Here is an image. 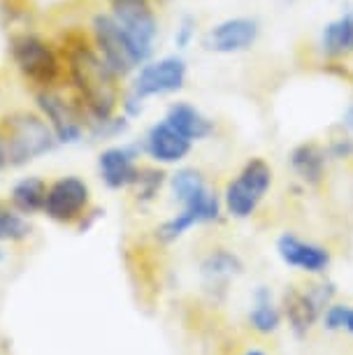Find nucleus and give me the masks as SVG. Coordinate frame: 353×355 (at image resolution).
I'll return each instance as SVG.
<instances>
[{"mask_svg":"<svg viewBox=\"0 0 353 355\" xmlns=\"http://www.w3.org/2000/svg\"><path fill=\"white\" fill-rule=\"evenodd\" d=\"M63 49V86L82 107L89 130L119 114L126 82L100 58L84 28H68L58 37Z\"/></svg>","mask_w":353,"mask_h":355,"instance_id":"f257e3e1","label":"nucleus"},{"mask_svg":"<svg viewBox=\"0 0 353 355\" xmlns=\"http://www.w3.org/2000/svg\"><path fill=\"white\" fill-rule=\"evenodd\" d=\"M168 189L179 202V211L172 214L156 227V239L163 244H172L189 234L193 227L216 223L223 214L221 196L212 189L203 170L193 165H179L168 177Z\"/></svg>","mask_w":353,"mask_h":355,"instance_id":"f03ea898","label":"nucleus"},{"mask_svg":"<svg viewBox=\"0 0 353 355\" xmlns=\"http://www.w3.org/2000/svg\"><path fill=\"white\" fill-rule=\"evenodd\" d=\"M5 51L12 70L31 93L63 86L65 65L58 37L46 35L37 28H17L8 35Z\"/></svg>","mask_w":353,"mask_h":355,"instance_id":"7ed1b4c3","label":"nucleus"},{"mask_svg":"<svg viewBox=\"0 0 353 355\" xmlns=\"http://www.w3.org/2000/svg\"><path fill=\"white\" fill-rule=\"evenodd\" d=\"M0 139L8 158V172L24 170L61 149L54 130L35 107H15L0 112Z\"/></svg>","mask_w":353,"mask_h":355,"instance_id":"20e7f679","label":"nucleus"},{"mask_svg":"<svg viewBox=\"0 0 353 355\" xmlns=\"http://www.w3.org/2000/svg\"><path fill=\"white\" fill-rule=\"evenodd\" d=\"M86 35H89L91 44L96 46L105 63L114 70V75L123 82H128L139 65L146 63L149 58L144 56L142 49L132 42L130 35L119 26L114 19L110 17L107 10H96L89 17L84 26Z\"/></svg>","mask_w":353,"mask_h":355,"instance_id":"39448f33","label":"nucleus"},{"mask_svg":"<svg viewBox=\"0 0 353 355\" xmlns=\"http://www.w3.org/2000/svg\"><path fill=\"white\" fill-rule=\"evenodd\" d=\"M272 182H275V170L268 160L261 156L249 158L237 170L235 177L225 184L221 196L223 211L237 220L251 218L270 193Z\"/></svg>","mask_w":353,"mask_h":355,"instance_id":"423d86ee","label":"nucleus"},{"mask_svg":"<svg viewBox=\"0 0 353 355\" xmlns=\"http://www.w3.org/2000/svg\"><path fill=\"white\" fill-rule=\"evenodd\" d=\"M31 100L40 116L49 123L54 130L58 146H77L89 139V123L82 112V107L75 103L65 86H56V89H42L33 91Z\"/></svg>","mask_w":353,"mask_h":355,"instance_id":"0eeeda50","label":"nucleus"},{"mask_svg":"<svg viewBox=\"0 0 353 355\" xmlns=\"http://www.w3.org/2000/svg\"><path fill=\"white\" fill-rule=\"evenodd\" d=\"M186 82H189V61L184 58V53L172 51L154 56L139 65L126 82V89L149 105V100L182 93Z\"/></svg>","mask_w":353,"mask_h":355,"instance_id":"6e6552de","label":"nucleus"},{"mask_svg":"<svg viewBox=\"0 0 353 355\" xmlns=\"http://www.w3.org/2000/svg\"><path fill=\"white\" fill-rule=\"evenodd\" d=\"M91 186L79 174H63L46 186L42 214L58 225H82L91 214Z\"/></svg>","mask_w":353,"mask_h":355,"instance_id":"1a4fd4ad","label":"nucleus"},{"mask_svg":"<svg viewBox=\"0 0 353 355\" xmlns=\"http://www.w3.org/2000/svg\"><path fill=\"white\" fill-rule=\"evenodd\" d=\"M156 3L158 0H107L105 8L146 58L156 56V44L161 37V17Z\"/></svg>","mask_w":353,"mask_h":355,"instance_id":"9d476101","label":"nucleus"},{"mask_svg":"<svg viewBox=\"0 0 353 355\" xmlns=\"http://www.w3.org/2000/svg\"><path fill=\"white\" fill-rule=\"evenodd\" d=\"M335 295H337L335 284L325 279L307 288L291 286L282 297V313L289 320L291 330L298 337H304L316 325V320H321L325 306L335 302Z\"/></svg>","mask_w":353,"mask_h":355,"instance_id":"9b49d317","label":"nucleus"},{"mask_svg":"<svg viewBox=\"0 0 353 355\" xmlns=\"http://www.w3.org/2000/svg\"><path fill=\"white\" fill-rule=\"evenodd\" d=\"M142 167V149L137 139H119L103 144L96 158L98 179L107 191H130Z\"/></svg>","mask_w":353,"mask_h":355,"instance_id":"f8f14e48","label":"nucleus"},{"mask_svg":"<svg viewBox=\"0 0 353 355\" xmlns=\"http://www.w3.org/2000/svg\"><path fill=\"white\" fill-rule=\"evenodd\" d=\"M258 37H261V24L256 17H225L203 33L200 44L207 53L237 56L254 49Z\"/></svg>","mask_w":353,"mask_h":355,"instance_id":"ddd939ff","label":"nucleus"},{"mask_svg":"<svg viewBox=\"0 0 353 355\" xmlns=\"http://www.w3.org/2000/svg\"><path fill=\"white\" fill-rule=\"evenodd\" d=\"M139 149H142V158L149 160L151 165L158 167H179L184 160L191 156L193 144L186 139L182 132H177L172 125L161 116L158 121L149 123L137 139Z\"/></svg>","mask_w":353,"mask_h":355,"instance_id":"4468645a","label":"nucleus"},{"mask_svg":"<svg viewBox=\"0 0 353 355\" xmlns=\"http://www.w3.org/2000/svg\"><path fill=\"white\" fill-rule=\"evenodd\" d=\"M277 256L286 267L304 272L309 277H323L332 263V253L323 244L298 237L295 232H282L277 237Z\"/></svg>","mask_w":353,"mask_h":355,"instance_id":"2eb2a0df","label":"nucleus"},{"mask_svg":"<svg viewBox=\"0 0 353 355\" xmlns=\"http://www.w3.org/2000/svg\"><path fill=\"white\" fill-rule=\"evenodd\" d=\"M163 119L168 121L177 132H182L186 139H191L193 144L207 142L214 137L216 132V121L207 116L198 105L189 103V100H175L165 107Z\"/></svg>","mask_w":353,"mask_h":355,"instance_id":"dca6fc26","label":"nucleus"},{"mask_svg":"<svg viewBox=\"0 0 353 355\" xmlns=\"http://www.w3.org/2000/svg\"><path fill=\"white\" fill-rule=\"evenodd\" d=\"M316 46L328 61H344L353 56V8L342 10L323 26Z\"/></svg>","mask_w":353,"mask_h":355,"instance_id":"f3484780","label":"nucleus"},{"mask_svg":"<svg viewBox=\"0 0 353 355\" xmlns=\"http://www.w3.org/2000/svg\"><path fill=\"white\" fill-rule=\"evenodd\" d=\"M328 151L318 142H300L289 153L291 170L304 186H321L328 172Z\"/></svg>","mask_w":353,"mask_h":355,"instance_id":"a211bd4d","label":"nucleus"},{"mask_svg":"<svg viewBox=\"0 0 353 355\" xmlns=\"http://www.w3.org/2000/svg\"><path fill=\"white\" fill-rule=\"evenodd\" d=\"M46 182L40 174H26V177H19L15 184L10 186L8 193V202L15 207L19 214L24 216H35V214H42L44 209V198H46Z\"/></svg>","mask_w":353,"mask_h":355,"instance_id":"6ab92c4d","label":"nucleus"},{"mask_svg":"<svg viewBox=\"0 0 353 355\" xmlns=\"http://www.w3.org/2000/svg\"><path fill=\"white\" fill-rule=\"evenodd\" d=\"M244 270L242 258L228 249H212L200 260V277L207 288H223L228 281L239 277Z\"/></svg>","mask_w":353,"mask_h":355,"instance_id":"aec40b11","label":"nucleus"},{"mask_svg":"<svg viewBox=\"0 0 353 355\" xmlns=\"http://www.w3.org/2000/svg\"><path fill=\"white\" fill-rule=\"evenodd\" d=\"M284 313L282 306H277L275 297H272L270 288H256L254 300H251L249 309V325L254 327L258 334H272L282 327Z\"/></svg>","mask_w":353,"mask_h":355,"instance_id":"412c9836","label":"nucleus"},{"mask_svg":"<svg viewBox=\"0 0 353 355\" xmlns=\"http://www.w3.org/2000/svg\"><path fill=\"white\" fill-rule=\"evenodd\" d=\"M168 177L170 174L165 172V167H158L151 163L142 165L130 191L135 193V200L139 205H151L158 196H161L163 189H168Z\"/></svg>","mask_w":353,"mask_h":355,"instance_id":"4be33fe9","label":"nucleus"},{"mask_svg":"<svg viewBox=\"0 0 353 355\" xmlns=\"http://www.w3.org/2000/svg\"><path fill=\"white\" fill-rule=\"evenodd\" d=\"M33 234V223L28 216L19 214L10 202H0V244H19Z\"/></svg>","mask_w":353,"mask_h":355,"instance_id":"5701e85b","label":"nucleus"},{"mask_svg":"<svg viewBox=\"0 0 353 355\" xmlns=\"http://www.w3.org/2000/svg\"><path fill=\"white\" fill-rule=\"evenodd\" d=\"M200 37V21L198 17L193 15H184L175 26V33H172V44L179 53H184L186 49H191L193 42Z\"/></svg>","mask_w":353,"mask_h":355,"instance_id":"b1692460","label":"nucleus"},{"mask_svg":"<svg viewBox=\"0 0 353 355\" xmlns=\"http://www.w3.org/2000/svg\"><path fill=\"white\" fill-rule=\"evenodd\" d=\"M349 311H351V304L330 302L321 313L323 327H325V330H330V332H344L346 330V320H349Z\"/></svg>","mask_w":353,"mask_h":355,"instance_id":"393cba45","label":"nucleus"},{"mask_svg":"<svg viewBox=\"0 0 353 355\" xmlns=\"http://www.w3.org/2000/svg\"><path fill=\"white\" fill-rule=\"evenodd\" d=\"M325 151H328L330 160H349L353 158V135L339 130V135H335L325 144Z\"/></svg>","mask_w":353,"mask_h":355,"instance_id":"a878e982","label":"nucleus"},{"mask_svg":"<svg viewBox=\"0 0 353 355\" xmlns=\"http://www.w3.org/2000/svg\"><path fill=\"white\" fill-rule=\"evenodd\" d=\"M339 130L349 132V135H353V103L346 105V110L342 112V119H339Z\"/></svg>","mask_w":353,"mask_h":355,"instance_id":"bb28decb","label":"nucleus"},{"mask_svg":"<svg viewBox=\"0 0 353 355\" xmlns=\"http://www.w3.org/2000/svg\"><path fill=\"white\" fill-rule=\"evenodd\" d=\"M8 172V158H5V146H3V139H0V174Z\"/></svg>","mask_w":353,"mask_h":355,"instance_id":"cd10ccee","label":"nucleus"},{"mask_svg":"<svg viewBox=\"0 0 353 355\" xmlns=\"http://www.w3.org/2000/svg\"><path fill=\"white\" fill-rule=\"evenodd\" d=\"M344 332L353 334V306H351V311H349V320H346V330Z\"/></svg>","mask_w":353,"mask_h":355,"instance_id":"c85d7f7f","label":"nucleus"},{"mask_svg":"<svg viewBox=\"0 0 353 355\" xmlns=\"http://www.w3.org/2000/svg\"><path fill=\"white\" fill-rule=\"evenodd\" d=\"M244 355H268V353H263V351H258V348H249Z\"/></svg>","mask_w":353,"mask_h":355,"instance_id":"c756f323","label":"nucleus"},{"mask_svg":"<svg viewBox=\"0 0 353 355\" xmlns=\"http://www.w3.org/2000/svg\"><path fill=\"white\" fill-rule=\"evenodd\" d=\"M5 260V249H3V244H0V263Z\"/></svg>","mask_w":353,"mask_h":355,"instance_id":"7c9ffc66","label":"nucleus"},{"mask_svg":"<svg viewBox=\"0 0 353 355\" xmlns=\"http://www.w3.org/2000/svg\"><path fill=\"white\" fill-rule=\"evenodd\" d=\"M0 100H3V75H0Z\"/></svg>","mask_w":353,"mask_h":355,"instance_id":"2f4dec72","label":"nucleus"},{"mask_svg":"<svg viewBox=\"0 0 353 355\" xmlns=\"http://www.w3.org/2000/svg\"><path fill=\"white\" fill-rule=\"evenodd\" d=\"M286 3H295V0H286Z\"/></svg>","mask_w":353,"mask_h":355,"instance_id":"473e14b6","label":"nucleus"},{"mask_svg":"<svg viewBox=\"0 0 353 355\" xmlns=\"http://www.w3.org/2000/svg\"><path fill=\"white\" fill-rule=\"evenodd\" d=\"M158 3H161V0H158Z\"/></svg>","mask_w":353,"mask_h":355,"instance_id":"72a5a7b5","label":"nucleus"}]
</instances>
